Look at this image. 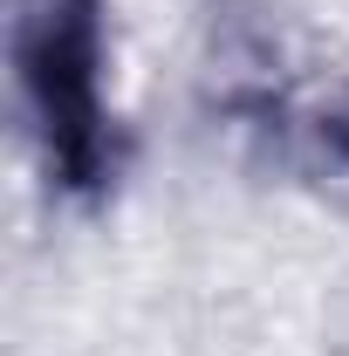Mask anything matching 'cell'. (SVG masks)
Instances as JSON below:
<instances>
[{"mask_svg":"<svg viewBox=\"0 0 349 356\" xmlns=\"http://www.w3.org/2000/svg\"><path fill=\"white\" fill-rule=\"evenodd\" d=\"M14 62L48 137V165L62 185H96L110 172V124H103V21L96 0H21Z\"/></svg>","mask_w":349,"mask_h":356,"instance_id":"6da1fadb","label":"cell"},{"mask_svg":"<svg viewBox=\"0 0 349 356\" xmlns=\"http://www.w3.org/2000/svg\"><path fill=\"white\" fill-rule=\"evenodd\" d=\"M315 151H322L329 165H349V89L315 117Z\"/></svg>","mask_w":349,"mask_h":356,"instance_id":"7a4b0ae2","label":"cell"}]
</instances>
